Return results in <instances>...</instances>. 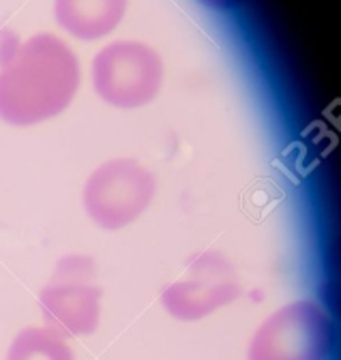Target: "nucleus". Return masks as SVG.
I'll list each match as a JSON object with an SVG mask.
<instances>
[{"mask_svg":"<svg viewBox=\"0 0 341 360\" xmlns=\"http://www.w3.org/2000/svg\"><path fill=\"white\" fill-rule=\"evenodd\" d=\"M155 172L134 157H114L99 163L84 180L82 208L93 225L118 232L134 225L157 195Z\"/></svg>","mask_w":341,"mask_h":360,"instance_id":"3","label":"nucleus"},{"mask_svg":"<svg viewBox=\"0 0 341 360\" xmlns=\"http://www.w3.org/2000/svg\"><path fill=\"white\" fill-rule=\"evenodd\" d=\"M129 11V0H54V22L69 37L91 43L110 37Z\"/></svg>","mask_w":341,"mask_h":360,"instance_id":"7","label":"nucleus"},{"mask_svg":"<svg viewBox=\"0 0 341 360\" xmlns=\"http://www.w3.org/2000/svg\"><path fill=\"white\" fill-rule=\"evenodd\" d=\"M165 82L163 56L146 41L116 39L97 50L91 63L95 95L116 110H140L150 105Z\"/></svg>","mask_w":341,"mask_h":360,"instance_id":"2","label":"nucleus"},{"mask_svg":"<svg viewBox=\"0 0 341 360\" xmlns=\"http://www.w3.org/2000/svg\"><path fill=\"white\" fill-rule=\"evenodd\" d=\"M82 86V65L71 45L52 32L20 43L0 69V120L34 127L69 110Z\"/></svg>","mask_w":341,"mask_h":360,"instance_id":"1","label":"nucleus"},{"mask_svg":"<svg viewBox=\"0 0 341 360\" xmlns=\"http://www.w3.org/2000/svg\"><path fill=\"white\" fill-rule=\"evenodd\" d=\"M7 360H75L67 339L48 326L22 328L9 345Z\"/></svg>","mask_w":341,"mask_h":360,"instance_id":"8","label":"nucleus"},{"mask_svg":"<svg viewBox=\"0 0 341 360\" xmlns=\"http://www.w3.org/2000/svg\"><path fill=\"white\" fill-rule=\"evenodd\" d=\"M99 270L91 255H63L48 283L39 292V309L46 326L69 337H89L101 322Z\"/></svg>","mask_w":341,"mask_h":360,"instance_id":"4","label":"nucleus"},{"mask_svg":"<svg viewBox=\"0 0 341 360\" xmlns=\"http://www.w3.org/2000/svg\"><path fill=\"white\" fill-rule=\"evenodd\" d=\"M200 5L208 7V9H219V11H228L232 7H236L240 0H198Z\"/></svg>","mask_w":341,"mask_h":360,"instance_id":"10","label":"nucleus"},{"mask_svg":"<svg viewBox=\"0 0 341 360\" xmlns=\"http://www.w3.org/2000/svg\"><path fill=\"white\" fill-rule=\"evenodd\" d=\"M335 347V326L326 309L309 298L292 300L255 328L247 360H326Z\"/></svg>","mask_w":341,"mask_h":360,"instance_id":"5","label":"nucleus"},{"mask_svg":"<svg viewBox=\"0 0 341 360\" xmlns=\"http://www.w3.org/2000/svg\"><path fill=\"white\" fill-rule=\"evenodd\" d=\"M243 292L234 264L215 249H204L189 257L183 273L163 285L161 304L181 322H198L232 304Z\"/></svg>","mask_w":341,"mask_h":360,"instance_id":"6","label":"nucleus"},{"mask_svg":"<svg viewBox=\"0 0 341 360\" xmlns=\"http://www.w3.org/2000/svg\"><path fill=\"white\" fill-rule=\"evenodd\" d=\"M22 39L13 32V30H0V69H3L15 54V50L20 48Z\"/></svg>","mask_w":341,"mask_h":360,"instance_id":"9","label":"nucleus"}]
</instances>
